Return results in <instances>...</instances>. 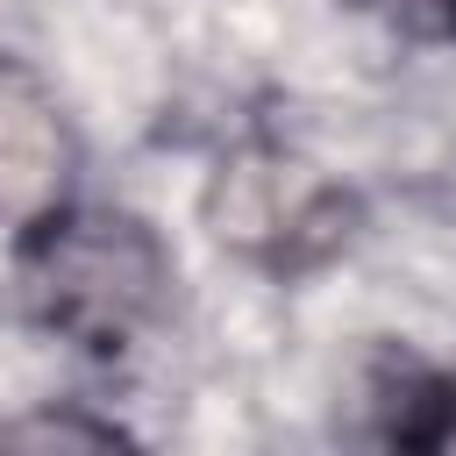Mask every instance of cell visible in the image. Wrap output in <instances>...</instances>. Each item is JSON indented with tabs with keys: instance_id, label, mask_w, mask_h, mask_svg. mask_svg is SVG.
<instances>
[{
	"instance_id": "7a4b0ae2",
	"label": "cell",
	"mask_w": 456,
	"mask_h": 456,
	"mask_svg": "<svg viewBox=\"0 0 456 456\" xmlns=\"http://www.w3.org/2000/svg\"><path fill=\"white\" fill-rule=\"evenodd\" d=\"M71 164H78V142L57 93L21 57L0 50V228L21 235L43 214H57L71 200Z\"/></svg>"
},
{
	"instance_id": "277c9868",
	"label": "cell",
	"mask_w": 456,
	"mask_h": 456,
	"mask_svg": "<svg viewBox=\"0 0 456 456\" xmlns=\"http://www.w3.org/2000/svg\"><path fill=\"white\" fill-rule=\"evenodd\" d=\"M378 7L385 21L413 28V36H435V43H456V0H363Z\"/></svg>"
},
{
	"instance_id": "6da1fadb",
	"label": "cell",
	"mask_w": 456,
	"mask_h": 456,
	"mask_svg": "<svg viewBox=\"0 0 456 456\" xmlns=\"http://www.w3.org/2000/svg\"><path fill=\"white\" fill-rule=\"evenodd\" d=\"M28 314L86 356H121L171 299V256L150 221L107 207H57L14 235Z\"/></svg>"
},
{
	"instance_id": "3957f363",
	"label": "cell",
	"mask_w": 456,
	"mask_h": 456,
	"mask_svg": "<svg viewBox=\"0 0 456 456\" xmlns=\"http://www.w3.org/2000/svg\"><path fill=\"white\" fill-rule=\"evenodd\" d=\"M370 413H378V442L399 449H456V378L385 349L370 363Z\"/></svg>"
}]
</instances>
